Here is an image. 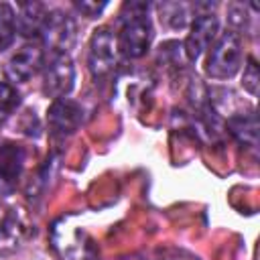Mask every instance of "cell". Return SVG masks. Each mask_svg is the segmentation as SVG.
Listing matches in <instances>:
<instances>
[{"label": "cell", "mask_w": 260, "mask_h": 260, "mask_svg": "<svg viewBox=\"0 0 260 260\" xmlns=\"http://www.w3.org/2000/svg\"><path fill=\"white\" fill-rule=\"evenodd\" d=\"M130 8V14L122 18L120 32L116 37L118 51L130 59L142 57L152 41V24L146 16V4H126Z\"/></svg>", "instance_id": "1"}, {"label": "cell", "mask_w": 260, "mask_h": 260, "mask_svg": "<svg viewBox=\"0 0 260 260\" xmlns=\"http://www.w3.org/2000/svg\"><path fill=\"white\" fill-rule=\"evenodd\" d=\"M51 242L61 260H98V248L89 234L71 225V217H61L51 230Z\"/></svg>", "instance_id": "2"}, {"label": "cell", "mask_w": 260, "mask_h": 260, "mask_svg": "<svg viewBox=\"0 0 260 260\" xmlns=\"http://www.w3.org/2000/svg\"><path fill=\"white\" fill-rule=\"evenodd\" d=\"M242 65V39L236 30L221 32L205 59V73L211 79H230Z\"/></svg>", "instance_id": "3"}, {"label": "cell", "mask_w": 260, "mask_h": 260, "mask_svg": "<svg viewBox=\"0 0 260 260\" xmlns=\"http://www.w3.org/2000/svg\"><path fill=\"white\" fill-rule=\"evenodd\" d=\"M75 35L77 26L69 14H65L63 10H49L39 37L43 47L53 55H67V51L75 43Z\"/></svg>", "instance_id": "4"}, {"label": "cell", "mask_w": 260, "mask_h": 260, "mask_svg": "<svg viewBox=\"0 0 260 260\" xmlns=\"http://www.w3.org/2000/svg\"><path fill=\"white\" fill-rule=\"evenodd\" d=\"M118 61V43L116 35L108 26H100L93 30L89 39V51H87V65L95 79H102L110 75Z\"/></svg>", "instance_id": "5"}, {"label": "cell", "mask_w": 260, "mask_h": 260, "mask_svg": "<svg viewBox=\"0 0 260 260\" xmlns=\"http://www.w3.org/2000/svg\"><path fill=\"white\" fill-rule=\"evenodd\" d=\"M75 85V65L69 55H53L51 61L45 65L43 75V91L45 95L59 100L69 95Z\"/></svg>", "instance_id": "6"}, {"label": "cell", "mask_w": 260, "mask_h": 260, "mask_svg": "<svg viewBox=\"0 0 260 260\" xmlns=\"http://www.w3.org/2000/svg\"><path fill=\"white\" fill-rule=\"evenodd\" d=\"M219 20L211 12L197 14L191 22V30L185 39V55L189 61H197L217 39Z\"/></svg>", "instance_id": "7"}, {"label": "cell", "mask_w": 260, "mask_h": 260, "mask_svg": "<svg viewBox=\"0 0 260 260\" xmlns=\"http://www.w3.org/2000/svg\"><path fill=\"white\" fill-rule=\"evenodd\" d=\"M81 120H83L81 106L69 98L53 100V104L49 106L47 122H49V130L53 132V136H59V138L71 136L79 128Z\"/></svg>", "instance_id": "8"}, {"label": "cell", "mask_w": 260, "mask_h": 260, "mask_svg": "<svg viewBox=\"0 0 260 260\" xmlns=\"http://www.w3.org/2000/svg\"><path fill=\"white\" fill-rule=\"evenodd\" d=\"M45 65V51L37 43L22 45L6 63V73L12 81H28Z\"/></svg>", "instance_id": "9"}, {"label": "cell", "mask_w": 260, "mask_h": 260, "mask_svg": "<svg viewBox=\"0 0 260 260\" xmlns=\"http://www.w3.org/2000/svg\"><path fill=\"white\" fill-rule=\"evenodd\" d=\"M24 165V150L16 144L0 146V195H10L16 189Z\"/></svg>", "instance_id": "10"}, {"label": "cell", "mask_w": 260, "mask_h": 260, "mask_svg": "<svg viewBox=\"0 0 260 260\" xmlns=\"http://www.w3.org/2000/svg\"><path fill=\"white\" fill-rule=\"evenodd\" d=\"M28 223L24 215L16 209H8L0 217V252H8L20 246V242L26 238Z\"/></svg>", "instance_id": "11"}, {"label": "cell", "mask_w": 260, "mask_h": 260, "mask_svg": "<svg viewBox=\"0 0 260 260\" xmlns=\"http://www.w3.org/2000/svg\"><path fill=\"white\" fill-rule=\"evenodd\" d=\"M47 14H49V10L41 2H24V4H20L18 12H16V32H20L26 39L39 37Z\"/></svg>", "instance_id": "12"}, {"label": "cell", "mask_w": 260, "mask_h": 260, "mask_svg": "<svg viewBox=\"0 0 260 260\" xmlns=\"http://www.w3.org/2000/svg\"><path fill=\"white\" fill-rule=\"evenodd\" d=\"M228 130L240 144L256 148V144H258V118L254 112L236 114V116L228 118Z\"/></svg>", "instance_id": "13"}, {"label": "cell", "mask_w": 260, "mask_h": 260, "mask_svg": "<svg viewBox=\"0 0 260 260\" xmlns=\"http://www.w3.org/2000/svg\"><path fill=\"white\" fill-rule=\"evenodd\" d=\"M16 35V14L8 2H0V51L8 49Z\"/></svg>", "instance_id": "14"}, {"label": "cell", "mask_w": 260, "mask_h": 260, "mask_svg": "<svg viewBox=\"0 0 260 260\" xmlns=\"http://www.w3.org/2000/svg\"><path fill=\"white\" fill-rule=\"evenodd\" d=\"M18 100H20L18 91L10 83L0 81V122H4L14 112V108L18 106Z\"/></svg>", "instance_id": "15"}, {"label": "cell", "mask_w": 260, "mask_h": 260, "mask_svg": "<svg viewBox=\"0 0 260 260\" xmlns=\"http://www.w3.org/2000/svg\"><path fill=\"white\" fill-rule=\"evenodd\" d=\"M160 10H162L165 20H167L171 26H175V28H183V26L187 24V20H189L187 8H185L183 4H177V2H173V4H162Z\"/></svg>", "instance_id": "16"}, {"label": "cell", "mask_w": 260, "mask_h": 260, "mask_svg": "<svg viewBox=\"0 0 260 260\" xmlns=\"http://www.w3.org/2000/svg\"><path fill=\"white\" fill-rule=\"evenodd\" d=\"M258 83H260V73H258V65L254 57H248V65L244 69V77H242V85L250 95L258 93Z\"/></svg>", "instance_id": "17"}, {"label": "cell", "mask_w": 260, "mask_h": 260, "mask_svg": "<svg viewBox=\"0 0 260 260\" xmlns=\"http://www.w3.org/2000/svg\"><path fill=\"white\" fill-rule=\"evenodd\" d=\"M73 6H75L83 16L95 18V16H100V14L104 12V8L108 6V2H87V0H83V2H75Z\"/></svg>", "instance_id": "18"}]
</instances>
